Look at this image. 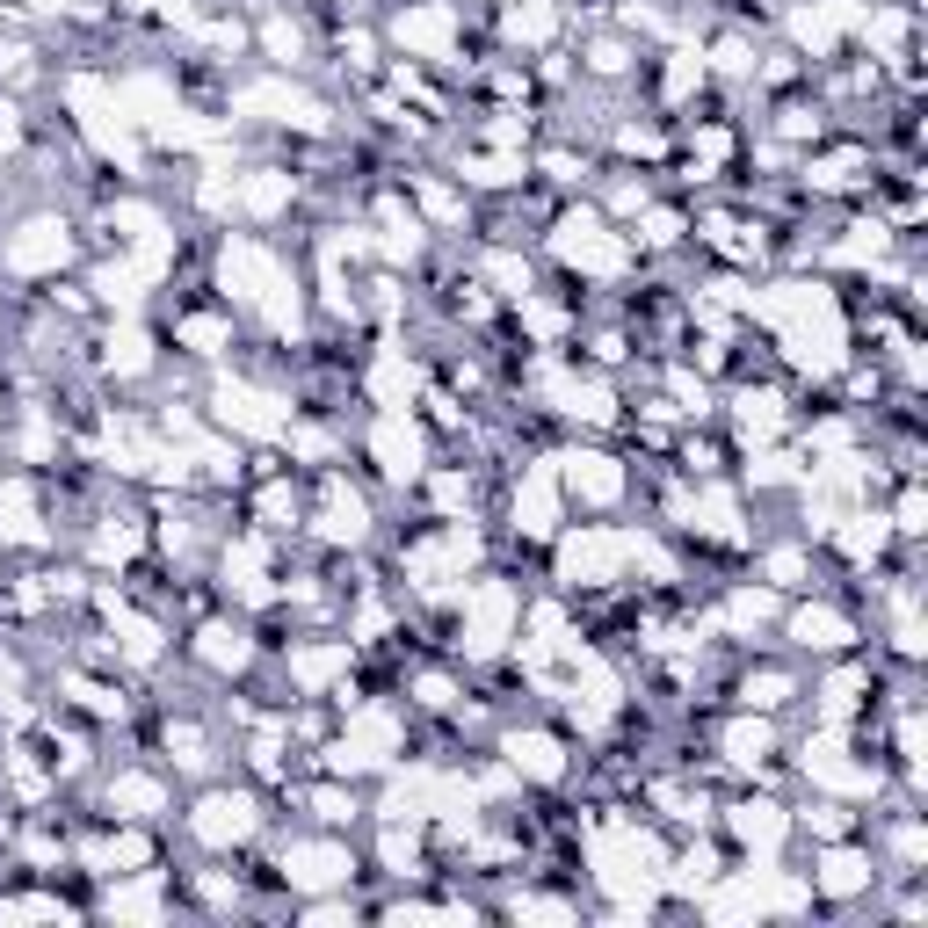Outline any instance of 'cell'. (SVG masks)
I'll return each mask as SVG.
<instances>
[{
    "label": "cell",
    "instance_id": "obj_1",
    "mask_svg": "<svg viewBox=\"0 0 928 928\" xmlns=\"http://www.w3.org/2000/svg\"><path fill=\"white\" fill-rule=\"evenodd\" d=\"M798 631H805V646H841V624L834 617H798Z\"/></svg>",
    "mask_w": 928,
    "mask_h": 928
}]
</instances>
